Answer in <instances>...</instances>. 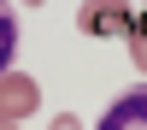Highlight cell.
I'll return each instance as SVG.
<instances>
[{"mask_svg":"<svg viewBox=\"0 0 147 130\" xmlns=\"http://www.w3.org/2000/svg\"><path fill=\"white\" fill-rule=\"evenodd\" d=\"M30 106H35V83H30V77H12V71H6V77H0V124L24 118Z\"/></svg>","mask_w":147,"mask_h":130,"instance_id":"2","label":"cell"},{"mask_svg":"<svg viewBox=\"0 0 147 130\" xmlns=\"http://www.w3.org/2000/svg\"><path fill=\"white\" fill-rule=\"evenodd\" d=\"M12 53H18V12L0 6V77L12 71Z\"/></svg>","mask_w":147,"mask_h":130,"instance_id":"3","label":"cell"},{"mask_svg":"<svg viewBox=\"0 0 147 130\" xmlns=\"http://www.w3.org/2000/svg\"><path fill=\"white\" fill-rule=\"evenodd\" d=\"M129 59H136V65L147 71V35H136V42H129Z\"/></svg>","mask_w":147,"mask_h":130,"instance_id":"4","label":"cell"},{"mask_svg":"<svg viewBox=\"0 0 147 130\" xmlns=\"http://www.w3.org/2000/svg\"><path fill=\"white\" fill-rule=\"evenodd\" d=\"M53 130H82V124H77V118H53Z\"/></svg>","mask_w":147,"mask_h":130,"instance_id":"5","label":"cell"},{"mask_svg":"<svg viewBox=\"0 0 147 130\" xmlns=\"http://www.w3.org/2000/svg\"><path fill=\"white\" fill-rule=\"evenodd\" d=\"M94 130H147V83L124 89L112 106H106V118H100Z\"/></svg>","mask_w":147,"mask_h":130,"instance_id":"1","label":"cell"}]
</instances>
